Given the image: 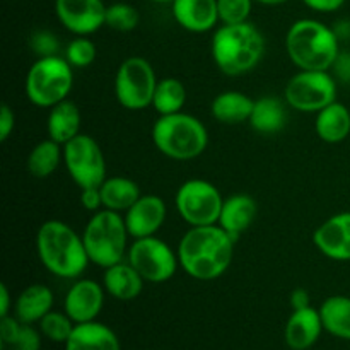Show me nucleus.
Returning <instances> with one entry per match:
<instances>
[{"label": "nucleus", "instance_id": "41", "mask_svg": "<svg viewBox=\"0 0 350 350\" xmlns=\"http://www.w3.org/2000/svg\"><path fill=\"white\" fill-rule=\"evenodd\" d=\"M330 70H334L335 77L340 79V81L350 82V53L340 51Z\"/></svg>", "mask_w": 350, "mask_h": 350}, {"label": "nucleus", "instance_id": "10", "mask_svg": "<svg viewBox=\"0 0 350 350\" xmlns=\"http://www.w3.org/2000/svg\"><path fill=\"white\" fill-rule=\"evenodd\" d=\"M287 106L301 113H318L337 101V81L330 70H299L284 89Z\"/></svg>", "mask_w": 350, "mask_h": 350}, {"label": "nucleus", "instance_id": "9", "mask_svg": "<svg viewBox=\"0 0 350 350\" xmlns=\"http://www.w3.org/2000/svg\"><path fill=\"white\" fill-rule=\"evenodd\" d=\"M178 214L190 228L219 224L224 197L214 183L193 178L180 185L174 197Z\"/></svg>", "mask_w": 350, "mask_h": 350}, {"label": "nucleus", "instance_id": "13", "mask_svg": "<svg viewBox=\"0 0 350 350\" xmlns=\"http://www.w3.org/2000/svg\"><path fill=\"white\" fill-rule=\"evenodd\" d=\"M103 0H55V14L62 26L75 36H91L106 26Z\"/></svg>", "mask_w": 350, "mask_h": 350}, {"label": "nucleus", "instance_id": "39", "mask_svg": "<svg viewBox=\"0 0 350 350\" xmlns=\"http://www.w3.org/2000/svg\"><path fill=\"white\" fill-rule=\"evenodd\" d=\"M14 126H16V115H14L12 108L3 103L0 108V142H5L12 135Z\"/></svg>", "mask_w": 350, "mask_h": 350}, {"label": "nucleus", "instance_id": "21", "mask_svg": "<svg viewBox=\"0 0 350 350\" xmlns=\"http://www.w3.org/2000/svg\"><path fill=\"white\" fill-rule=\"evenodd\" d=\"M64 345L65 350H122L115 332L96 320L75 325Z\"/></svg>", "mask_w": 350, "mask_h": 350}, {"label": "nucleus", "instance_id": "12", "mask_svg": "<svg viewBox=\"0 0 350 350\" xmlns=\"http://www.w3.org/2000/svg\"><path fill=\"white\" fill-rule=\"evenodd\" d=\"M64 164L79 188L101 187L106 180V159L101 146L88 133H81L64 146Z\"/></svg>", "mask_w": 350, "mask_h": 350}, {"label": "nucleus", "instance_id": "6", "mask_svg": "<svg viewBox=\"0 0 350 350\" xmlns=\"http://www.w3.org/2000/svg\"><path fill=\"white\" fill-rule=\"evenodd\" d=\"M129 238L123 214L108 208L94 212L82 231L89 260L103 270L125 260L130 248Z\"/></svg>", "mask_w": 350, "mask_h": 350}, {"label": "nucleus", "instance_id": "29", "mask_svg": "<svg viewBox=\"0 0 350 350\" xmlns=\"http://www.w3.org/2000/svg\"><path fill=\"white\" fill-rule=\"evenodd\" d=\"M323 328L334 337L350 340V297L332 296L320 306Z\"/></svg>", "mask_w": 350, "mask_h": 350}, {"label": "nucleus", "instance_id": "42", "mask_svg": "<svg viewBox=\"0 0 350 350\" xmlns=\"http://www.w3.org/2000/svg\"><path fill=\"white\" fill-rule=\"evenodd\" d=\"M291 306L293 310H303V308L311 306V296L306 289L303 287H297V289L293 291L291 294Z\"/></svg>", "mask_w": 350, "mask_h": 350}, {"label": "nucleus", "instance_id": "40", "mask_svg": "<svg viewBox=\"0 0 350 350\" xmlns=\"http://www.w3.org/2000/svg\"><path fill=\"white\" fill-rule=\"evenodd\" d=\"M345 2H347V0H303V3L308 9L320 14L337 12V10H340L342 7H344Z\"/></svg>", "mask_w": 350, "mask_h": 350}, {"label": "nucleus", "instance_id": "30", "mask_svg": "<svg viewBox=\"0 0 350 350\" xmlns=\"http://www.w3.org/2000/svg\"><path fill=\"white\" fill-rule=\"evenodd\" d=\"M185 103H187V89H185L183 82L180 79H159L152 99V106L159 113V116L183 111Z\"/></svg>", "mask_w": 350, "mask_h": 350}, {"label": "nucleus", "instance_id": "5", "mask_svg": "<svg viewBox=\"0 0 350 350\" xmlns=\"http://www.w3.org/2000/svg\"><path fill=\"white\" fill-rule=\"evenodd\" d=\"M150 137L156 149L174 161L197 159L208 146L207 126L197 116L185 111L159 116L154 122Z\"/></svg>", "mask_w": 350, "mask_h": 350}, {"label": "nucleus", "instance_id": "3", "mask_svg": "<svg viewBox=\"0 0 350 350\" xmlns=\"http://www.w3.org/2000/svg\"><path fill=\"white\" fill-rule=\"evenodd\" d=\"M34 243L41 265L60 279H79L91 263L82 236L64 221L43 222Z\"/></svg>", "mask_w": 350, "mask_h": 350}, {"label": "nucleus", "instance_id": "43", "mask_svg": "<svg viewBox=\"0 0 350 350\" xmlns=\"http://www.w3.org/2000/svg\"><path fill=\"white\" fill-rule=\"evenodd\" d=\"M10 293L7 284H0V317H9Z\"/></svg>", "mask_w": 350, "mask_h": 350}, {"label": "nucleus", "instance_id": "17", "mask_svg": "<svg viewBox=\"0 0 350 350\" xmlns=\"http://www.w3.org/2000/svg\"><path fill=\"white\" fill-rule=\"evenodd\" d=\"M171 12L178 26L190 33H208L221 23L217 0H173Z\"/></svg>", "mask_w": 350, "mask_h": 350}, {"label": "nucleus", "instance_id": "35", "mask_svg": "<svg viewBox=\"0 0 350 350\" xmlns=\"http://www.w3.org/2000/svg\"><path fill=\"white\" fill-rule=\"evenodd\" d=\"M31 48H33L40 57H50V55H57L58 40L53 33H50V31H36V33L31 36Z\"/></svg>", "mask_w": 350, "mask_h": 350}, {"label": "nucleus", "instance_id": "37", "mask_svg": "<svg viewBox=\"0 0 350 350\" xmlns=\"http://www.w3.org/2000/svg\"><path fill=\"white\" fill-rule=\"evenodd\" d=\"M21 328H23V323L17 318L3 317L2 321H0V338H2L3 344H16L17 338H19Z\"/></svg>", "mask_w": 350, "mask_h": 350}, {"label": "nucleus", "instance_id": "18", "mask_svg": "<svg viewBox=\"0 0 350 350\" xmlns=\"http://www.w3.org/2000/svg\"><path fill=\"white\" fill-rule=\"evenodd\" d=\"M323 330L320 310L313 306L293 310V314L287 320L284 338L293 350H308L317 344Z\"/></svg>", "mask_w": 350, "mask_h": 350}, {"label": "nucleus", "instance_id": "38", "mask_svg": "<svg viewBox=\"0 0 350 350\" xmlns=\"http://www.w3.org/2000/svg\"><path fill=\"white\" fill-rule=\"evenodd\" d=\"M81 205L85 208L88 212H98L101 211L103 207V197H101V190L99 187H92V188H82L81 190Z\"/></svg>", "mask_w": 350, "mask_h": 350}, {"label": "nucleus", "instance_id": "20", "mask_svg": "<svg viewBox=\"0 0 350 350\" xmlns=\"http://www.w3.org/2000/svg\"><path fill=\"white\" fill-rule=\"evenodd\" d=\"M256 214H258V204L255 198L246 193L231 195L224 198L219 226L232 238L238 239L243 232L248 231L256 219Z\"/></svg>", "mask_w": 350, "mask_h": 350}, {"label": "nucleus", "instance_id": "33", "mask_svg": "<svg viewBox=\"0 0 350 350\" xmlns=\"http://www.w3.org/2000/svg\"><path fill=\"white\" fill-rule=\"evenodd\" d=\"M98 46L89 36H75L65 48V58L74 68H85L94 64Z\"/></svg>", "mask_w": 350, "mask_h": 350}, {"label": "nucleus", "instance_id": "8", "mask_svg": "<svg viewBox=\"0 0 350 350\" xmlns=\"http://www.w3.org/2000/svg\"><path fill=\"white\" fill-rule=\"evenodd\" d=\"M156 70L144 57H129L115 74V96L120 106L130 111H142L152 106L157 88Z\"/></svg>", "mask_w": 350, "mask_h": 350}, {"label": "nucleus", "instance_id": "32", "mask_svg": "<svg viewBox=\"0 0 350 350\" xmlns=\"http://www.w3.org/2000/svg\"><path fill=\"white\" fill-rule=\"evenodd\" d=\"M140 23V14L132 3L115 2L106 9V26L118 33H130Z\"/></svg>", "mask_w": 350, "mask_h": 350}, {"label": "nucleus", "instance_id": "15", "mask_svg": "<svg viewBox=\"0 0 350 350\" xmlns=\"http://www.w3.org/2000/svg\"><path fill=\"white\" fill-rule=\"evenodd\" d=\"M166 202L159 195H140L139 200L123 214L130 238L156 236L166 222Z\"/></svg>", "mask_w": 350, "mask_h": 350}, {"label": "nucleus", "instance_id": "22", "mask_svg": "<svg viewBox=\"0 0 350 350\" xmlns=\"http://www.w3.org/2000/svg\"><path fill=\"white\" fill-rule=\"evenodd\" d=\"M82 129V113L79 106L70 99L58 103L53 108H50L46 120V132L48 137L60 146H65L81 135Z\"/></svg>", "mask_w": 350, "mask_h": 350}, {"label": "nucleus", "instance_id": "28", "mask_svg": "<svg viewBox=\"0 0 350 350\" xmlns=\"http://www.w3.org/2000/svg\"><path fill=\"white\" fill-rule=\"evenodd\" d=\"M60 163H64V146L48 137L31 149L26 166L34 178L44 180L58 170Z\"/></svg>", "mask_w": 350, "mask_h": 350}, {"label": "nucleus", "instance_id": "31", "mask_svg": "<svg viewBox=\"0 0 350 350\" xmlns=\"http://www.w3.org/2000/svg\"><path fill=\"white\" fill-rule=\"evenodd\" d=\"M75 323L70 320L67 313H62V311H53L44 314L40 321V330L48 340L57 342V344H65L70 337V334L74 332Z\"/></svg>", "mask_w": 350, "mask_h": 350}, {"label": "nucleus", "instance_id": "27", "mask_svg": "<svg viewBox=\"0 0 350 350\" xmlns=\"http://www.w3.org/2000/svg\"><path fill=\"white\" fill-rule=\"evenodd\" d=\"M103 207L108 211L125 214L140 198V187L137 181L126 176H108L99 187Z\"/></svg>", "mask_w": 350, "mask_h": 350}, {"label": "nucleus", "instance_id": "36", "mask_svg": "<svg viewBox=\"0 0 350 350\" xmlns=\"http://www.w3.org/2000/svg\"><path fill=\"white\" fill-rule=\"evenodd\" d=\"M16 350H40L41 349V337L40 332L34 330L31 325L23 323L21 334L17 342L14 344Z\"/></svg>", "mask_w": 350, "mask_h": 350}, {"label": "nucleus", "instance_id": "24", "mask_svg": "<svg viewBox=\"0 0 350 350\" xmlns=\"http://www.w3.org/2000/svg\"><path fill=\"white\" fill-rule=\"evenodd\" d=\"M286 105L287 103L273 96L255 99L252 116L248 120L250 126L262 135H273V133L282 132L284 126L287 125Z\"/></svg>", "mask_w": 350, "mask_h": 350}, {"label": "nucleus", "instance_id": "11", "mask_svg": "<svg viewBox=\"0 0 350 350\" xmlns=\"http://www.w3.org/2000/svg\"><path fill=\"white\" fill-rule=\"evenodd\" d=\"M126 260L144 277L146 282L163 284L173 279L180 267L178 252L157 236L133 239Z\"/></svg>", "mask_w": 350, "mask_h": 350}, {"label": "nucleus", "instance_id": "45", "mask_svg": "<svg viewBox=\"0 0 350 350\" xmlns=\"http://www.w3.org/2000/svg\"><path fill=\"white\" fill-rule=\"evenodd\" d=\"M147 2H152V3H173V0H147Z\"/></svg>", "mask_w": 350, "mask_h": 350}, {"label": "nucleus", "instance_id": "23", "mask_svg": "<svg viewBox=\"0 0 350 350\" xmlns=\"http://www.w3.org/2000/svg\"><path fill=\"white\" fill-rule=\"evenodd\" d=\"M53 303L55 297L50 287L43 284H31L17 296L14 304L16 318L26 325L40 323L41 318L53 310Z\"/></svg>", "mask_w": 350, "mask_h": 350}, {"label": "nucleus", "instance_id": "19", "mask_svg": "<svg viewBox=\"0 0 350 350\" xmlns=\"http://www.w3.org/2000/svg\"><path fill=\"white\" fill-rule=\"evenodd\" d=\"M144 277L133 269L129 260L115 263V265L105 269L103 273V286L111 297L118 301H133L142 294Z\"/></svg>", "mask_w": 350, "mask_h": 350}, {"label": "nucleus", "instance_id": "7", "mask_svg": "<svg viewBox=\"0 0 350 350\" xmlns=\"http://www.w3.org/2000/svg\"><path fill=\"white\" fill-rule=\"evenodd\" d=\"M74 88V67L65 57H40L29 67L24 82L26 98L38 108H53L68 99Z\"/></svg>", "mask_w": 350, "mask_h": 350}, {"label": "nucleus", "instance_id": "25", "mask_svg": "<svg viewBox=\"0 0 350 350\" xmlns=\"http://www.w3.org/2000/svg\"><path fill=\"white\" fill-rule=\"evenodd\" d=\"M255 99L241 91H224L214 98L211 113L214 120L224 125H241L252 116Z\"/></svg>", "mask_w": 350, "mask_h": 350}, {"label": "nucleus", "instance_id": "1", "mask_svg": "<svg viewBox=\"0 0 350 350\" xmlns=\"http://www.w3.org/2000/svg\"><path fill=\"white\" fill-rule=\"evenodd\" d=\"M234 243L219 224L190 228L178 245L180 269L195 280L219 279L231 267Z\"/></svg>", "mask_w": 350, "mask_h": 350}, {"label": "nucleus", "instance_id": "14", "mask_svg": "<svg viewBox=\"0 0 350 350\" xmlns=\"http://www.w3.org/2000/svg\"><path fill=\"white\" fill-rule=\"evenodd\" d=\"M105 286L92 279H75L64 299V311L77 323L94 321L105 304Z\"/></svg>", "mask_w": 350, "mask_h": 350}, {"label": "nucleus", "instance_id": "34", "mask_svg": "<svg viewBox=\"0 0 350 350\" xmlns=\"http://www.w3.org/2000/svg\"><path fill=\"white\" fill-rule=\"evenodd\" d=\"M255 0H217L221 24H241L250 21Z\"/></svg>", "mask_w": 350, "mask_h": 350}, {"label": "nucleus", "instance_id": "44", "mask_svg": "<svg viewBox=\"0 0 350 350\" xmlns=\"http://www.w3.org/2000/svg\"><path fill=\"white\" fill-rule=\"evenodd\" d=\"M255 2L262 3V5H282V3L289 2V0H255Z\"/></svg>", "mask_w": 350, "mask_h": 350}, {"label": "nucleus", "instance_id": "16", "mask_svg": "<svg viewBox=\"0 0 350 350\" xmlns=\"http://www.w3.org/2000/svg\"><path fill=\"white\" fill-rule=\"evenodd\" d=\"M318 252L334 262H350V212H340L321 222L313 234Z\"/></svg>", "mask_w": 350, "mask_h": 350}, {"label": "nucleus", "instance_id": "4", "mask_svg": "<svg viewBox=\"0 0 350 350\" xmlns=\"http://www.w3.org/2000/svg\"><path fill=\"white\" fill-rule=\"evenodd\" d=\"M286 51L299 70H330L340 53V40L321 21L299 19L287 29Z\"/></svg>", "mask_w": 350, "mask_h": 350}, {"label": "nucleus", "instance_id": "26", "mask_svg": "<svg viewBox=\"0 0 350 350\" xmlns=\"http://www.w3.org/2000/svg\"><path fill=\"white\" fill-rule=\"evenodd\" d=\"M314 130L323 142H344L350 135V109L344 103L334 101L317 113Z\"/></svg>", "mask_w": 350, "mask_h": 350}, {"label": "nucleus", "instance_id": "2", "mask_svg": "<svg viewBox=\"0 0 350 350\" xmlns=\"http://www.w3.org/2000/svg\"><path fill=\"white\" fill-rule=\"evenodd\" d=\"M265 36L253 23L221 24L214 29L211 55L215 67L229 77L250 74L265 55Z\"/></svg>", "mask_w": 350, "mask_h": 350}]
</instances>
